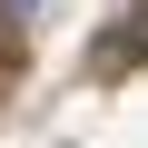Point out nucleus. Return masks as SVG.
<instances>
[{
  "label": "nucleus",
  "mask_w": 148,
  "mask_h": 148,
  "mask_svg": "<svg viewBox=\"0 0 148 148\" xmlns=\"http://www.w3.org/2000/svg\"><path fill=\"white\" fill-rule=\"evenodd\" d=\"M0 10H10V20H30V10H40V0H0Z\"/></svg>",
  "instance_id": "nucleus-1"
}]
</instances>
